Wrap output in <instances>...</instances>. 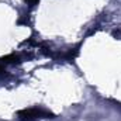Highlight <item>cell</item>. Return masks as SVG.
Returning <instances> with one entry per match:
<instances>
[{"mask_svg": "<svg viewBox=\"0 0 121 121\" xmlns=\"http://www.w3.org/2000/svg\"><path fill=\"white\" fill-rule=\"evenodd\" d=\"M1 72H3V68H1V66H0V73H1Z\"/></svg>", "mask_w": 121, "mask_h": 121, "instance_id": "3", "label": "cell"}, {"mask_svg": "<svg viewBox=\"0 0 121 121\" xmlns=\"http://www.w3.org/2000/svg\"><path fill=\"white\" fill-rule=\"evenodd\" d=\"M27 1H28V4H30V6H35L39 0H27Z\"/></svg>", "mask_w": 121, "mask_h": 121, "instance_id": "2", "label": "cell"}, {"mask_svg": "<svg viewBox=\"0 0 121 121\" xmlns=\"http://www.w3.org/2000/svg\"><path fill=\"white\" fill-rule=\"evenodd\" d=\"M17 117L20 121H37L41 118H49L51 113L41 108H24L17 113Z\"/></svg>", "mask_w": 121, "mask_h": 121, "instance_id": "1", "label": "cell"}]
</instances>
